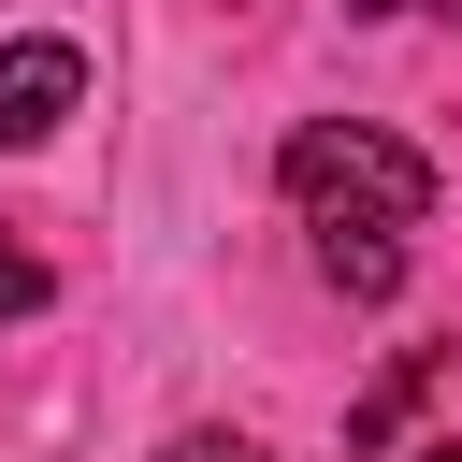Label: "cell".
<instances>
[{"instance_id": "8992f818", "label": "cell", "mask_w": 462, "mask_h": 462, "mask_svg": "<svg viewBox=\"0 0 462 462\" xmlns=\"http://www.w3.org/2000/svg\"><path fill=\"white\" fill-rule=\"evenodd\" d=\"M159 462H274V448H245V433H173Z\"/></svg>"}, {"instance_id": "6da1fadb", "label": "cell", "mask_w": 462, "mask_h": 462, "mask_svg": "<svg viewBox=\"0 0 462 462\" xmlns=\"http://www.w3.org/2000/svg\"><path fill=\"white\" fill-rule=\"evenodd\" d=\"M274 188H289L303 231H419V217H433V159L390 144V130H361V116L289 130V144H274Z\"/></svg>"}, {"instance_id": "7a4b0ae2", "label": "cell", "mask_w": 462, "mask_h": 462, "mask_svg": "<svg viewBox=\"0 0 462 462\" xmlns=\"http://www.w3.org/2000/svg\"><path fill=\"white\" fill-rule=\"evenodd\" d=\"M72 101H87V58L72 43H0V144H43Z\"/></svg>"}, {"instance_id": "3957f363", "label": "cell", "mask_w": 462, "mask_h": 462, "mask_svg": "<svg viewBox=\"0 0 462 462\" xmlns=\"http://www.w3.org/2000/svg\"><path fill=\"white\" fill-rule=\"evenodd\" d=\"M318 274H332L346 303H390V289H404V231H318Z\"/></svg>"}, {"instance_id": "9c48e42d", "label": "cell", "mask_w": 462, "mask_h": 462, "mask_svg": "<svg viewBox=\"0 0 462 462\" xmlns=\"http://www.w3.org/2000/svg\"><path fill=\"white\" fill-rule=\"evenodd\" d=\"M433 14H448V29H462V0H433Z\"/></svg>"}, {"instance_id": "5b68a950", "label": "cell", "mask_w": 462, "mask_h": 462, "mask_svg": "<svg viewBox=\"0 0 462 462\" xmlns=\"http://www.w3.org/2000/svg\"><path fill=\"white\" fill-rule=\"evenodd\" d=\"M43 289H58V274H43L29 245H0V332H14V318H43Z\"/></svg>"}, {"instance_id": "ba28073f", "label": "cell", "mask_w": 462, "mask_h": 462, "mask_svg": "<svg viewBox=\"0 0 462 462\" xmlns=\"http://www.w3.org/2000/svg\"><path fill=\"white\" fill-rule=\"evenodd\" d=\"M346 14H419V0H346Z\"/></svg>"}, {"instance_id": "277c9868", "label": "cell", "mask_w": 462, "mask_h": 462, "mask_svg": "<svg viewBox=\"0 0 462 462\" xmlns=\"http://www.w3.org/2000/svg\"><path fill=\"white\" fill-rule=\"evenodd\" d=\"M419 390H433V346H404V361H390V375H375V390H361V404H346V448H390V433H404V404H419Z\"/></svg>"}, {"instance_id": "52a82bcc", "label": "cell", "mask_w": 462, "mask_h": 462, "mask_svg": "<svg viewBox=\"0 0 462 462\" xmlns=\"http://www.w3.org/2000/svg\"><path fill=\"white\" fill-rule=\"evenodd\" d=\"M404 462H462V433H419V448H404Z\"/></svg>"}]
</instances>
